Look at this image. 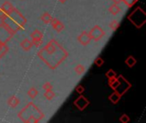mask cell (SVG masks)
Returning <instances> with one entry per match:
<instances>
[{
  "instance_id": "obj_1",
  "label": "cell",
  "mask_w": 146,
  "mask_h": 123,
  "mask_svg": "<svg viewBox=\"0 0 146 123\" xmlns=\"http://www.w3.org/2000/svg\"><path fill=\"white\" fill-rule=\"evenodd\" d=\"M38 56L50 68L55 69L65 61L68 54L56 39H51L39 51Z\"/></svg>"
},
{
  "instance_id": "obj_2",
  "label": "cell",
  "mask_w": 146,
  "mask_h": 123,
  "mask_svg": "<svg viewBox=\"0 0 146 123\" xmlns=\"http://www.w3.org/2000/svg\"><path fill=\"white\" fill-rule=\"evenodd\" d=\"M18 116L24 122H38L44 116L37 106L29 103L18 113Z\"/></svg>"
},
{
  "instance_id": "obj_3",
  "label": "cell",
  "mask_w": 146,
  "mask_h": 123,
  "mask_svg": "<svg viewBox=\"0 0 146 123\" xmlns=\"http://www.w3.org/2000/svg\"><path fill=\"white\" fill-rule=\"evenodd\" d=\"M127 18L137 28H141L142 26L145 23L146 14L142 8L138 7L128 15Z\"/></svg>"
},
{
  "instance_id": "obj_4",
  "label": "cell",
  "mask_w": 146,
  "mask_h": 123,
  "mask_svg": "<svg viewBox=\"0 0 146 123\" xmlns=\"http://www.w3.org/2000/svg\"><path fill=\"white\" fill-rule=\"evenodd\" d=\"M7 15H10L14 18L13 23L15 24V31H17L18 29L23 27L24 25H25L26 22H27L26 18H25V17H24V16H23L16 9H15V8H13V9H12L9 14H7Z\"/></svg>"
},
{
  "instance_id": "obj_5",
  "label": "cell",
  "mask_w": 146,
  "mask_h": 123,
  "mask_svg": "<svg viewBox=\"0 0 146 123\" xmlns=\"http://www.w3.org/2000/svg\"><path fill=\"white\" fill-rule=\"evenodd\" d=\"M117 79L119 80V85L115 89V91L117 92L119 94H121L122 96L131 87V84L126 79H124V77L122 75H120V77L117 78Z\"/></svg>"
},
{
  "instance_id": "obj_6",
  "label": "cell",
  "mask_w": 146,
  "mask_h": 123,
  "mask_svg": "<svg viewBox=\"0 0 146 123\" xmlns=\"http://www.w3.org/2000/svg\"><path fill=\"white\" fill-rule=\"evenodd\" d=\"M89 34H90L92 39H93L95 41H98L105 35V32L103 30V28H101V27L95 26L91 29V31L89 32Z\"/></svg>"
},
{
  "instance_id": "obj_7",
  "label": "cell",
  "mask_w": 146,
  "mask_h": 123,
  "mask_svg": "<svg viewBox=\"0 0 146 123\" xmlns=\"http://www.w3.org/2000/svg\"><path fill=\"white\" fill-rule=\"evenodd\" d=\"M74 105L78 108V110H84L88 105H89V101L84 97V96H80L75 101H74Z\"/></svg>"
},
{
  "instance_id": "obj_8",
  "label": "cell",
  "mask_w": 146,
  "mask_h": 123,
  "mask_svg": "<svg viewBox=\"0 0 146 123\" xmlns=\"http://www.w3.org/2000/svg\"><path fill=\"white\" fill-rule=\"evenodd\" d=\"M77 39L79 40V42L82 45H87L91 41H92V38L89 34V32H82L77 38Z\"/></svg>"
},
{
  "instance_id": "obj_9",
  "label": "cell",
  "mask_w": 146,
  "mask_h": 123,
  "mask_svg": "<svg viewBox=\"0 0 146 123\" xmlns=\"http://www.w3.org/2000/svg\"><path fill=\"white\" fill-rule=\"evenodd\" d=\"M50 23V25L52 26V27H53L57 33H60V32H62V31L64 29V25L62 24V22L60 21L59 20L56 19V18H52Z\"/></svg>"
},
{
  "instance_id": "obj_10",
  "label": "cell",
  "mask_w": 146,
  "mask_h": 123,
  "mask_svg": "<svg viewBox=\"0 0 146 123\" xmlns=\"http://www.w3.org/2000/svg\"><path fill=\"white\" fill-rule=\"evenodd\" d=\"M20 45H21V49H22V50H24V51H29V50H31V49H32V47L33 46V45L32 41H31L30 39H23V40L21 42Z\"/></svg>"
},
{
  "instance_id": "obj_11",
  "label": "cell",
  "mask_w": 146,
  "mask_h": 123,
  "mask_svg": "<svg viewBox=\"0 0 146 123\" xmlns=\"http://www.w3.org/2000/svg\"><path fill=\"white\" fill-rule=\"evenodd\" d=\"M31 40L32 41H35V40H43V33L38 30L35 29L32 33H31Z\"/></svg>"
},
{
  "instance_id": "obj_12",
  "label": "cell",
  "mask_w": 146,
  "mask_h": 123,
  "mask_svg": "<svg viewBox=\"0 0 146 123\" xmlns=\"http://www.w3.org/2000/svg\"><path fill=\"white\" fill-rule=\"evenodd\" d=\"M13 5H12V3H10V2H9V1H5L3 4H2V7H1V9L3 11V12H5L6 14H9L12 9H13Z\"/></svg>"
},
{
  "instance_id": "obj_13",
  "label": "cell",
  "mask_w": 146,
  "mask_h": 123,
  "mask_svg": "<svg viewBox=\"0 0 146 123\" xmlns=\"http://www.w3.org/2000/svg\"><path fill=\"white\" fill-rule=\"evenodd\" d=\"M20 103V100L17 97L15 96H11L9 99H8V104L12 107V108H15Z\"/></svg>"
},
{
  "instance_id": "obj_14",
  "label": "cell",
  "mask_w": 146,
  "mask_h": 123,
  "mask_svg": "<svg viewBox=\"0 0 146 123\" xmlns=\"http://www.w3.org/2000/svg\"><path fill=\"white\" fill-rule=\"evenodd\" d=\"M121 98V95L119 94L117 92L115 91V92H114L113 94H111V95L109 97V99H110V102H112V104H117V103L120 101Z\"/></svg>"
},
{
  "instance_id": "obj_15",
  "label": "cell",
  "mask_w": 146,
  "mask_h": 123,
  "mask_svg": "<svg viewBox=\"0 0 146 123\" xmlns=\"http://www.w3.org/2000/svg\"><path fill=\"white\" fill-rule=\"evenodd\" d=\"M109 11H110V14H112V15H116L117 14L120 13L121 8H120V6L118 5V3H114L113 5H111V6L110 7Z\"/></svg>"
},
{
  "instance_id": "obj_16",
  "label": "cell",
  "mask_w": 146,
  "mask_h": 123,
  "mask_svg": "<svg viewBox=\"0 0 146 123\" xmlns=\"http://www.w3.org/2000/svg\"><path fill=\"white\" fill-rule=\"evenodd\" d=\"M40 19H41V21H42L43 22H44V23L48 24V23H50V21H51L52 17H51V15H50L48 12H44V13H43V14L41 15Z\"/></svg>"
},
{
  "instance_id": "obj_17",
  "label": "cell",
  "mask_w": 146,
  "mask_h": 123,
  "mask_svg": "<svg viewBox=\"0 0 146 123\" xmlns=\"http://www.w3.org/2000/svg\"><path fill=\"white\" fill-rule=\"evenodd\" d=\"M125 62H126V64H127L129 68H133V67L136 64L137 61H136V59H135L133 56H129V57L125 60Z\"/></svg>"
},
{
  "instance_id": "obj_18",
  "label": "cell",
  "mask_w": 146,
  "mask_h": 123,
  "mask_svg": "<svg viewBox=\"0 0 146 123\" xmlns=\"http://www.w3.org/2000/svg\"><path fill=\"white\" fill-rule=\"evenodd\" d=\"M38 93V90H37L35 87H31V88L27 91V96H28L29 98H33V99L37 97Z\"/></svg>"
},
{
  "instance_id": "obj_19",
  "label": "cell",
  "mask_w": 146,
  "mask_h": 123,
  "mask_svg": "<svg viewBox=\"0 0 146 123\" xmlns=\"http://www.w3.org/2000/svg\"><path fill=\"white\" fill-rule=\"evenodd\" d=\"M44 96L45 97V98H46L47 100H51V99H53V98H55L56 93L54 92L53 90H49V91H45Z\"/></svg>"
},
{
  "instance_id": "obj_20",
  "label": "cell",
  "mask_w": 146,
  "mask_h": 123,
  "mask_svg": "<svg viewBox=\"0 0 146 123\" xmlns=\"http://www.w3.org/2000/svg\"><path fill=\"white\" fill-rule=\"evenodd\" d=\"M9 47L7 46L6 43H3L1 46H0V59L8 52Z\"/></svg>"
},
{
  "instance_id": "obj_21",
  "label": "cell",
  "mask_w": 146,
  "mask_h": 123,
  "mask_svg": "<svg viewBox=\"0 0 146 123\" xmlns=\"http://www.w3.org/2000/svg\"><path fill=\"white\" fill-rule=\"evenodd\" d=\"M74 70H75V72H76V74H82L85 71H86V67L83 65V64H78L76 67H75V68H74Z\"/></svg>"
},
{
  "instance_id": "obj_22",
  "label": "cell",
  "mask_w": 146,
  "mask_h": 123,
  "mask_svg": "<svg viewBox=\"0 0 146 123\" xmlns=\"http://www.w3.org/2000/svg\"><path fill=\"white\" fill-rule=\"evenodd\" d=\"M120 27V23L117 20H113L111 21V22L110 23V27L111 28V30L113 31H116L117 28H119Z\"/></svg>"
},
{
  "instance_id": "obj_23",
  "label": "cell",
  "mask_w": 146,
  "mask_h": 123,
  "mask_svg": "<svg viewBox=\"0 0 146 123\" xmlns=\"http://www.w3.org/2000/svg\"><path fill=\"white\" fill-rule=\"evenodd\" d=\"M121 1H123L124 3H125L127 6H128V7H133L139 0H121Z\"/></svg>"
},
{
  "instance_id": "obj_24",
  "label": "cell",
  "mask_w": 146,
  "mask_h": 123,
  "mask_svg": "<svg viewBox=\"0 0 146 123\" xmlns=\"http://www.w3.org/2000/svg\"><path fill=\"white\" fill-rule=\"evenodd\" d=\"M120 122L122 123H127L130 122V118L127 115L123 114L121 117H120Z\"/></svg>"
},
{
  "instance_id": "obj_25",
  "label": "cell",
  "mask_w": 146,
  "mask_h": 123,
  "mask_svg": "<svg viewBox=\"0 0 146 123\" xmlns=\"http://www.w3.org/2000/svg\"><path fill=\"white\" fill-rule=\"evenodd\" d=\"M94 62H95V64H96L98 67H101V66H103L104 61V59H103L102 57H98V58H96V60H95Z\"/></svg>"
},
{
  "instance_id": "obj_26",
  "label": "cell",
  "mask_w": 146,
  "mask_h": 123,
  "mask_svg": "<svg viewBox=\"0 0 146 123\" xmlns=\"http://www.w3.org/2000/svg\"><path fill=\"white\" fill-rule=\"evenodd\" d=\"M52 88H53V86H52V85H51L50 82H45V83L43 85V89H44V91L52 90Z\"/></svg>"
},
{
  "instance_id": "obj_27",
  "label": "cell",
  "mask_w": 146,
  "mask_h": 123,
  "mask_svg": "<svg viewBox=\"0 0 146 123\" xmlns=\"http://www.w3.org/2000/svg\"><path fill=\"white\" fill-rule=\"evenodd\" d=\"M106 76H107L108 78L115 77V76H116V73H115L113 69H110V70L106 73Z\"/></svg>"
},
{
  "instance_id": "obj_28",
  "label": "cell",
  "mask_w": 146,
  "mask_h": 123,
  "mask_svg": "<svg viewBox=\"0 0 146 123\" xmlns=\"http://www.w3.org/2000/svg\"><path fill=\"white\" fill-rule=\"evenodd\" d=\"M7 18V14L5 12H3L1 9H0V20L2 21H5Z\"/></svg>"
},
{
  "instance_id": "obj_29",
  "label": "cell",
  "mask_w": 146,
  "mask_h": 123,
  "mask_svg": "<svg viewBox=\"0 0 146 123\" xmlns=\"http://www.w3.org/2000/svg\"><path fill=\"white\" fill-rule=\"evenodd\" d=\"M75 91H76V92H77V93H79V94H82V93L85 92V88H84V86H78L75 88Z\"/></svg>"
},
{
  "instance_id": "obj_30",
  "label": "cell",
  "mask_w": 146,
  "mask_h": 123,
  "mask_svg": "<svg viewBox=\"0 0 146 123\" xmlns=\"http://www.w3.org/2000/svg\"><path fill=\"white\" fill-rule=\"evenodd\" d=\"M118 85H119V80H118V79H116V80H115V81L114 83H112V84H111V85H110V86L111 88H113V89L115 90V88H116V87L118 86Z\"/></svg>"
},
{
  "instance_id": "obj_31",
  "label": "cell",
  "mask_w": 146,
  "mask_h": 123,
  "mask_svg": "<svg viewBox=\"0 0 146 123\" xmlns=\"http://www.w3.org/2000/svg\"><path fill=\"white\" fill-rule=\"evenodd\" d=\"M115 3H120L121 2V0H112Z\"/></svg>"
},
{
  "instance_id": "obj_32",
  "label": "cell",
  "mask_w": 146,
  "mask_h": 123,
  "mask_svg": "<svg viewBox=\"0 0 146 123\" xmlns=\"http://www.w3.org/2000/svg\"><path fill=\"white\" fill-rule=\"evenodd\" d=\"M67 1H68V0H59V2L62 3H66Z\"/></svg>"
}]
</instances>
